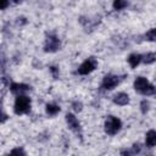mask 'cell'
<instances>
[{
  "label": "cell",
  "instance_id": "obj_14",
  "mask_svg": "<svg viewBox=\"0 0 156 156\" xmlns=\"http://www.w3.org/2000/svg\"><path fill=\"white\" fill-rule=\"evenodd\" d=\"M113 9L115 10H123L124 7L128 6V1L127 0H113V4H112Z\"/></svg>",
  "mask_w": 156,
  "mask_h": 156
},
{
  "label": "cell",
  "instance_id": "obj_4",
  "mask_svg": "<svg viewBox=\"0 0 156 156\" xmlns=\"http://www.w3.org/2000/svg\"><path fill=\"white\" fill-rule=\"evenodd\" d=\"M61 48V41L60 39L54 35V34H49L45 39V45H44V51L45 52H55L57 50H60Z\"/></svg>",
  "mask_w": 156,
  "mask_h": 156
},
{
  "label": "cell",
  "instance_id": "obj_21",
  "mask_svg": "<svg viewBox=\"0 0 156 156\" xmlns=\"http://www.w3.org/2000/svg\"><path fill=\"white\" fill-rule=\"evenodd\" d=\"M9 5V0H0V9L1 10H5Z\"/></svg>",
  "mask_w": 156,
  "mask_h": 156
},
{
  "label": "cell",
  "instance_id": "obj_6",
  "mask_svg": "<svg viewBox=\"0 0 156 156\" xmlns=\"http://www.w3.org/2000/svg\"><path fill=\"white\" fill-rule=\"evenodd\" d=\"M66 122H67L68 128H69L72 132H74L76 134H79V135H80V133H82L80 123H79V121L77 119V117H76L74 115L67 113V115H66Z\"/></svg>",
  "mask_w": 156,
  "mask_h": 156
},
{
  "label": "cell",
  "instance_id": "obj_11",
  "mask_svg": "<svg viewBox=\"0 0 156 156\" xmlns=\"http://www.w3.org/2000/svg\"><path fill=\"white\" fill-rule=\"evenodd\" d=\"M141 58H143V55H139V54H130L129 57H128V63L130 65L132 68H135V67L141 62Z\"/></svg>",
  "mask_w": 156,
  "mask_h": 156
},
{
  "label": "cell",
  "instance_id": "obj_3",
  "mask_svg": "<svg viewBox=\"0 0 156 156\" xmlns=\"http://www.w3.org/2000/svg\"><path fill=\"white\" fill-rule=\"evenodd\" d=\"M122 127V122L119 118L115 117V116H108L105 121V132L108 135H115L119 132Z\"/></svg>",
  "mask_w": 156,
  "mask_h": 156
},
{
  "label": "cell",
  "instance_id": "obj_2",
  "mask_svg": "<svg viewBox=\"0 0 156 156\" xmlns=\"http://www.w3.org/2000/svg\"><path fill=\"white\" fill-rule=\"evenodd\" d=\"M30 110V99L24 95H18L15 100L13 105V111L16 115H23L29 112Z\"/></svg>",
  "mask_w": 156,
  "mask_h": 156
},
{
  "label": "cell",
  "instance_id": "obj_13",
  "mask_svg": "<svg viewBox=\"0 0 156 156\" xmlns=\"http://www.w3.org/2000/svg\"><path fill=\"white\" fill-rule=\"evenodd\" d=\"M141 61L144 63H146V65H150V63L155 62L156 61V52H149V54L144 55L143 58H141Z\"/></svg>",
  "mask_w": 156,
  "mask_h": 156
},
{
  "label": "cell",
  "instance_id": "obj_20",
  "mask_svg": "<svg viewBox=\"0 0 156 156\" xmlns=\"http://www.w3.org/2000/svg\"><path fill=\"white\" fill-rule=\"evenodd\" d=\"M10 154H11V155H26V152H24L22 149H13Z\"/></svg>",
  "mask_w": 156,
  "mask_h": 156
},
{
  "label": "cell",
  "instance_id": "obj_7",
  "mask_svg": "<svg viewBox=\"0 0 156 156\" xmlns=\"http://www.w3.org/2000/svg\"><path fill=\"white\" fill-rule=\"evenodd\" d=\"M119 83V78L117 76H113V74H107L102 79V84L101 87L106 90H112L115 87H117Z\"/></svg>",
  "mask_w": 156,
  "mask_h": 156
},
{
  "label": "cell",
  "instance_id": "obj_17",
  "mask_svg": "<svg viewBox=\"0 0 156 156\" xmlns=\"http://www.w3.org/2000/svg\"><path fill=\"white\" fill-rule=\"evenodd\" d=\"M140 110H141L143 113H146V112L149 111V102H147L146 100H143V101L140 102Z\"/></svg>",
  "mask_w": 156,
  "mask_h": 156
},
{
  "label": "cell",
  "instance_id": "obj_9",
  "mask_svg": "<svg viewBox=\"0 0 156 156\" xmlns=\"http://www.w3.org/2000/svg\"><path fill=\"white\" fill-rule=\"evenodd\" d=\"M113 102L116 105H119V106H124L127 104H129V96L128 94L126 93H118L113 96Z\"/></svg>",
  "mask_w": 156,
  "mask_h": 156
},
{
  "label": "cell",
  "instance_id": "obj_1",
  "mask_svg": "<svg viewBox=\"0 0 156 156\" xmlns=\"http://www.w3.org/2000/svg\"><path fill=\"white\" fill-rule=\"evenodd\" d=\"M134 89L143 95L146 96H151V95H156V88L149 83V80L144 77H138L134 80Z\"/></svg>",
  "mask_w": 156,
  "mask_h": 156
},
{
  "label": "cell",
  "instance_id": "obj_12",
  "mask_svg": "<svg viewBox=\"0 0 156 156\" xmlns=\"http://www.w3.org/2000/svg\"><path fill=\"white\" fill-rule=\"evenodd\" d=\"M45 111H46L48 115L55 116L56 113L60 112V106H58V105H55V104H48L46 107H45Z\"/></svg>",
  "mask_w": 156,
  "mask_h": 156
},
{
  "label": "cell",
  "instance_id": "obj_23",
  "mask_svg": "<svg viewBox=\"0 0 156 156\" xmlns=\"http://www.w3.org/2000/svg\"><path fill=\"white\" fill-rule=\"evenodd\" d=\"M13 1H15V2H18V1H20V0H13Z\"/></svg>",
  "mask_w": 156,
  "mask_h": 156
},
{
  "label": "cell",
  "instance_id": "obj_8",
  "mask_svg": "<svg viewBox=\"0 0 156 156\" xmlns=\"http://www.w3.org/2000/svg\"><path fill=\"white\" fill-rule=\"evenodd\" d=\"M9 87H10L11 93L16 94V95H22L23 93H26V91H28L30 89V87L24 84V83H11Z\"/></svg>",
  "mask_w": 156,
  "mask_h": 156
},
{
  "label": "cell",
  "instance_id": "obj_18",
  "mask_svg": "<svg viewBox=\"0 0 156 156\" xmlns=\"http://www.w3.org/2000/svg\"><path fill=\"white\" fill-rule=\"evenodd\" d=\"M50 72H51V74L54 76V78H55V79H57V78H58V68H57V67L51 66V67H50Z\"/></svg>",
  "mask_w": 156,
  "mask_h": 156
},
{
  "label": "cell",
  "instance_id": "obj_22",
  "mask_svg": "<svg viewBox=\"0 0 156 156\" xmlns=\"http://www.w3.org/2000/svg\"><path fill=\"white\" fill-rule=\"evenodd\" d=\"M6 118H7V116H6V115H5V113H4V112H2V115H1V122H2V123H4V122H5V121H6Z\"/></svg>",
  "mask_w": 156,
  "mask_h": 156
},
{
  "label": "cell",
  "instance_id": "obj_19",
  "mask_svg": "<svg viewBox=\"0 0 156 156\" xmlns=\"http://www.w3.org/2000/svg\"><path fill=\"white\" fill-rule=\"evenodd\" d=\"M72 107H73V110H74L76 112H79V111H82V102L74 101V102L72 104Z\"/></svg>",
  "mask_w": 156,
  "mask_h": 156
},
{
  "label": "cell",
  "instance_id": "obj_15",
  "mask_svg": "<svg viewBox=\"0 0 156 156\" xmlns=\"http://www.w3.org/2000/svg\"><path fill=\"white\" fill-rule=\"evenodd\" d=\"M138 152H140V144H134L130 150L122 151L121 154H122V155H135V154H138Z\"/></svg>",
  "mask_w": 156,
  "mask_h": 156
},
{
  "label": "cell",
  "instance_id": "obj_10",
  "mask_svg": "<svg viewBox=\"0 0 156 156\" xmlns=\"http://www.w3.org/2000/svg\"><path fill=\"white\" fill-rule=\"evenodd\" d=\"M145 145L147 147L156 146V130H149L145 135Z\"/></svg>",
  "mask_w": 156,
  "mask_h": 156
},
{
  "label": "cell",
  "instance_id": "obj_16",
  "mask_svg": "<svg viewBox=\"0 0 156 156\" xmlns=\"http://www.w3.org/2000/svg\"><path fill=\"white\" fill-rule=\"evenodd\" d=\"M145 39L149 41H155L156 40V28H151L146 34H145Z\"/></svg>",
  "mask_w": 156,
  "mask_h": 156
},
{
  "label": "cell",
  "instance_id": "obj_5",
  "mask_svg": "<svg viewBox=\"0 0 156 156\" xmlns=\"http://www.w3.org/2000/svg\"><path fill=\"white\" fill-rule=\"evenodd\" d=\"M96 66H98L96 60H95V58H93V57H90V58L85 60V61L79 66V68H78V71H77V72H78V74L85 76V74L91 73V72L96 68Z\"/></svg>",
  "mask_w": 156,
  "mask_h": 156
}]
</instances>
